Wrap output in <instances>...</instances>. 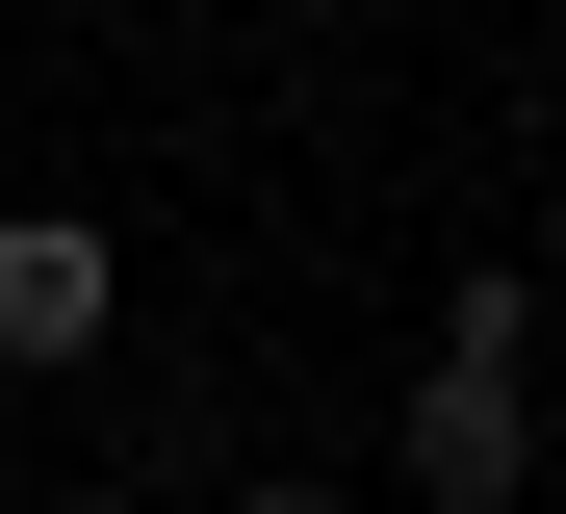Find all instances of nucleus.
<instances>
[{"mask_svg":"<svg viewBox=\"0 0 566 514\" xmlns=\"http://www.w3.org/2000/svg\"><path fill=\"white\" fill-rule=\"evenodd\" d=\"M232 514H310V489H232Z\"/></svg>","mask_w":566,"mask_h":514,"instance_id":"obj_3","label":"nucleus"},{"mask_svg":"<svg viewBox=\"0 0 566 514\" xmlns=\"http://www.w3.org/2000/svg\"><path fill=\"white\" fill-rule=\"evenodd\" d=\"M77 514H129V489H77Z\"/></svg>","mask_w":566,"mask_h":514,"instance_id":"obj_4","label":"nucleus"},{"mask_svg":"<svg viewBox=\"0 0 566 514\" xmlns=\"http://www.w3.org/2000/svg\"><path fill=\"white\" fill-rule=\"evenodd\" d=\"M104 308H129L104 206H0V360H104Z\"/></svg>","mask_w":566,"mask_h":514,"instance_id":"obj_2","label":"nucleus"},{"mask_svg":"<svg viewBox=\"0 0 566 514\" xmlns=\"http://www.w3.org/2000/svg\"><path fill=\"white\" fill-rule=\"evenodd\" d=\"M387 463H412L438 514H515V463H541V411H515V283H463V308H438V386L387 411Z\"/></svg>","mask_w":566,"mask_h":514,"instance_id":"obj_1","label":"nucleus"}]
</instances>
